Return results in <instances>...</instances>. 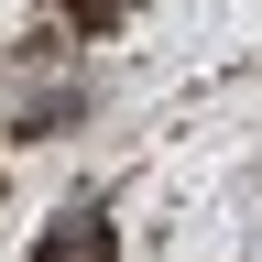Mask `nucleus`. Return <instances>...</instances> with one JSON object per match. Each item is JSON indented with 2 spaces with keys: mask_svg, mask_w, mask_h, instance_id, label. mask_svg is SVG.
Segmentation results:
<instances>
[{
  "mask_svg": "<svg viewBox=\"0 0 262 262\" xmlns=\"http://www.w3.org/2000/svg\"><path fill=\"white\" fill-rule=\"evenodd\" d=\"M110 241H120V229L98 208H55V229L33 241V262H110Z\"/></svg>",
  "mask_w": 262,
  "mask_h": 262,
  "instance_id": "f257e3e1",
  "label": "nucleus"
},
{
  "mask_svg": "<svg viewBox=\"0 0 262 262\" xmlns=\"http://www.w3.org/2000/svg\"><path fill=\"white\" fill-rule=\"evenodd\" d=\"M131 11H142V0H55V22H77L88 44H110V33H120Z\"/></svg>",
  "mask_w": 262,
  "mask_h": 262,
  "instance_id": "f03ea898",
  "label": "nucleus"
}]
</instances>
